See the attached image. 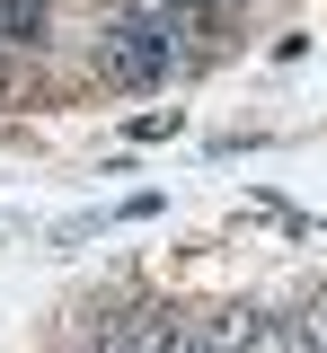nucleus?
I'll return each mask as SVG.
<instances>
[{"mask_svg":"<svg viewBox=\"0 0 327 353\" xmlns=\"http://www.w3.org/2000/svg\"><path fill=\"white\" fill-rule=\"evenodd\" d=\"M45 27V0H0V44H36Z\"/></svg>","mask_w":327,"mask_h":353,"instance_id":"nucleus-2","label":"nucleus"},{"mask_svg":"<svg viewBox=\"0 0 327 353\" xmlns=\"http://www.w3.org/2000/svg\"><path fill=\"white\" fill-rule=\"evenodd\" d=\"M301 345H310V353H327V292L301 309Z\"/></svg>","mask_w":327,"mask_h":353,"instance_id":"nucleus-3","label":"nucleus"},{"mask_svg":"<svg viewBox=\"0 0 327 353\" xmlns=\"http://www.w3.org/2000/svg\"><path fill=\"white\" fill-rule=\"evenodd\" d=\"M168 9H186L195 27H212V18H221V0H168Z\"/></svg>","mask_w":327,"mask_h":353,"instance_id":"nucleus-4","label":"nucleus"},{"mask_svg":"<svg viewBox=\"0 0 327 353\" xmlns=\"http://www.w3.org/2000/svg\"><path fill=\"white\" fill-rule=\"evenodd\" d=\"M89 62H97V80H115V88H159L168 71H186L195 53L168 44V36H150V27H133V18H115V27L89 44Z\"/></svg>","mask_w":327,"mask_h":353,"instance_id":"nucleus-1","label":"nucleus"}]
</instances>
